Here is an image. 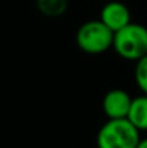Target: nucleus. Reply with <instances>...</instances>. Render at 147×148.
<instances>
[{
  "mask_svg": "<svg viewBox=\"0 0 147 148\" xmlns=\"http://www.w3.org/2000/svg\"><path fill=\"white\" fill-rule=\"evenodd\" d=\"M127 119L140 132L147 131V95L141 94L140 97H136V98L131 99Z\"/></svg>",
  "mask_w": 147,
  "mask_h": 148,
  "instance_id": "obj_6",
  "label": "nucleus"
},
{
  "mask_svg": "<svg viewBox=\"0 0 147 148\" xmlns=\"http://www.w3.org/2000/svg\"><path fill=\"white\" fill-rule=\"evenodd\" d=\"M131 97L124 89H111L102 98V111L108 119H123L127 118Z\"/></svg>",
  "mask_w": 147,
  "mask_h": 148,
  "instance_id": "obj_4",
  "label": "nucleus"
},
{
  "mask_svg": "<svg viewBox=\"0 0 147 148\" xmlns=\"http://www.w3.org/2000/svg\"><path fill=\"white\" fill-rule=\"evenodd\" d=\"M99 20L112 32H117L131 22L130 10L120 1H110L101 9Z\"/></svg>",
  "mask_w": 147,
  "mask_h": 148,
  "instance_id": "obj_5",
  "label": "nucleus"
},
{
  "mask_svg": "<svg viewBox=\"0 0 147 148\" xmlns=\"http://www.w3.org/2000/svg\"><path fill=\"white\" fill-rule=\"evenodd\" d=\"M134 79H136V84H137L139 89L141 91V94L147 95V55L136 62Z\"/></svg>",
  "mask_w": 147,
  "mask_h": 148,
  "instance_id": "obj_8",
  "label": "nucleus"
},
{
  "mask_svg": "<svg viewBox=\"0 0 147 148\" xmlns=\"http://www.w3.org/2000/svg\"><path fill=\"white\" fill-rule=\"evenodd\" d=\"M112 49L120 58L137 62L147 55V27L130 22L123 29L114 32Z\"/></svg>",
  "mask_w": 147,
  "mask_h": 148,
  "instance_id": "obj_1",
  "label": "nucleus"
},
{
  "mask_svg": "<svg viewBox=\"0 0 147 148\" xmlns=\"http://www.w3.org/2000/svg\"><path fill=\"white\" fill-rule=\"evenodd\" d=\"M114 32L108 29L99 19L88 20L79 26L75 35V42L78 48L90 55L104 53L112 48Z\"/></svg>",
  "mask_w": 147,
  "mask_h": 148,
  "instance_id": "obj_3",
  "label": "nucleus"
},
{
  "mask_svg": "<svg viewBox=\"0 0 147 148\" xmlns=\"http://www.w3.org/2000/svg\"><path fill=\"white\" fill-rule=\"evenodd\" d=\"M140 131L127 119H108L98 131V148H136Z\"/></svg>",
  "mask_w": 147,
  "mask_h": 148,
  "instance_id": "obj_2",
  "label": "nucleus"
},
{
  "mask_svg": "<svg viewBox=\"0 0 147 148\" xmlns=\"http://www.w3.org/2000/svg\"><path fill=\"white\" fill-rule=\"evenodd\" d=\"M136 148H147V137L146 138H140V141H139Z\"/></svg>",
  "mask_w": 147,
  "mask_h": 148,
  "instance_id": "obj_9",
  "label": "nucleus"
},
{
  "mask_svg": "<svg viewBox=\"0 0 147 148\" xmlns=\"http://www.w3.org/2000/svg\"><path fill=\"white\" fill-rule=\"evenodd\" d=\"M38 9L49 17L61 16L66 9V0H38Z\"/></svg>",
  "mask_w": 147,
  "mask_h": 148,
  "instance_id": "obj_7",
  "label": "nucleus"
}]
</instances>
